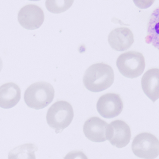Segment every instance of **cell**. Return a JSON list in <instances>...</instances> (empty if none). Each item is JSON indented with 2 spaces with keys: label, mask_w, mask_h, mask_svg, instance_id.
<instances>
[{
  "label": "cell",
  "mask_w": 159,
  "mask_h": 159,
  "mask_svg": "<svg viewBox=\"0 0 159 159\" xmlns=\"http://www.w3.org/2000/svg\"><path fill=\"white\" fill-rule=\"evenodd\" d=\"M3 63L2 61V59L0 57V72L2 70V68Z\"/></svg>",
  "instance_id": "obj_17"
},
{
  "label": "cell",
  "mask_w": 159,
  "mask_h": 159,
  "mask_svg": "<svg viewBox=\"0 0 159 159\" xmlns=\"http://www.w3.org/2000/svg\"><path fill=\"white\" fill-rule=\"evenodd\" d=\"M115 80L113 68L106 63H95L85 72L83 81L87 89L92 92H100L110 88Z\"/></svg>",
  "instance_id": "obj_1"
},
{
  "label": "cell",
  "mask_w": 159,
  "mask_h": 159,
  "mask_svg": "<svg viewBox=\"0 0 159 159\" xmlns=\"http://www.w3.org/2000/svg\"><path fill=\"white\" fill-rule=\"evenodd\" d=\"M116 66L121 75L133 79L142 75L145 68V58L142 53L129 51L122 53L118 57Z\"/></svg>",
  "instance_id": "obj_4"
},
{
  "label": "cell",
  "mask_w": 159,
  "mask_h": 159,
  "mask_svg": "<svg viewBox=\"0 0 159 159\" xmlns=\"http://www.w3.org/2000/svg\"><path fill=\"white\" fill-rule=\"evenodd\" d=\"M106 140L119 148L127 146L130 141L131 131L129 126L123 120H116L107 125L105 131Z\"/></svg>",
  "instance_id": "obj_6"
},
{
  "label": "cell",
  "mask_w": 159,
  "mask_h": 159,
  "mask_svg": "<svg viewBox=\"0 0 159 159\" xmlns=\"http://www.w3.org/2000/svg\"><path fill=\"white\" fill-rule=\"evenodd\" d=\"M73 117L72 105L66 101H58L49 108L46 120L49 126L55 130L56 134H59L71 124Z\"/></svg>",
  "instance_id": "obj_3"
},
{
  "label": "cell",
  "mask_w": 159,
  "mask_h": 159,
  "mask_svg": "<svg viewBox=\"0 0 159 159\" xmlns=\"http://www.w3.org/2000/svg\"><path fill=\"white\" fill-rule=\"evenodd\" d=\"M73 2L74 1L70 0H47L45 6L49 12L54 14H59L68 10Z\"/></svg>",
  "instance_id": "obj_15"
},
{
  "label": "cell",
  "mask_w": 159,
  "mask_h": 159,
  "mask_svg": "<svg viewBox=\"0 0 159 159\" xmlns=\"http://www.w3.org/2000/svg\"><path fill=\"white\" fill-rule=\"evenodd\" d=\"M134 41L132 31L127 27L114 29L108 35V43L111 48L116 51L127 50L132 45Z\"/></svg>",
  "instance_id": "obj_9"
},
{
  "label": "cell",
  "mask_w": 159,
  "mask_h": 159,
  "mask_svg": "<svg viewBox=\"0 0 159 159\" xmlns=\"http://www.w3.org/2000/svg\"><path fill=\"white\" fill-rule=\"evenodd\" d=\"M63 159H88L86 154L81 151L74 150L68 153Z\"/></svg>",
  "instance_id": "obj_16"
},
{
  "label": "cell",
  "mask_w": 159,
  "mask_h": 159,
  "mask_svg": "<svg viewBox=\"0 0 159 159\" xmlns=\"http://www.w3.org/2000/svg\"><path fill=\"white\" fill-rule=\"evenodd\" d=\"M21 97L20 88L16 83L8 82L0 87V107L9 109L16 106Z\"/></svg>",
  "instance_id": "obj_11"
},
{
  "label": "cell",
  "mask_w": 159,
  "mask_h": 159,
  "mask_svg": "<svg viewBox=\"0 0 159 159\" xmlns=\"http://www.w3.org/2000/svg\"><path fill=\"white\" fill-rule=\"evenodd\" d=\"M18 20L20 24L26 30H36L44 23V14L43 9L36 5H26L19 11Z\"/></svg>",
  "instance_id": "obj_7"
},
{
  "label": "cell",
  "mask_w": 159,
  "mask_h": 159,
  "mask_svg": "<svg viewBox=\"0 0 159 159\" xmlns=\"http://www.w3.org/2000/svg\"><path fill=\"white\" fill-rule=\"evenodd\" d=\"M132 149L134 155L140 158H157L159 154L158 139L149 133L139 134L133 141Z\"/></svg>",
  "instance_id": "obj_5"
},
{
  "label": "cell",
  "mask_w": 159,
  "mask_h": 159,
  "mask_svg": "<svg viewBox=\"0 0 159 159\" xmlns=\"http://www.w3.org/2000/svg\"><path fill=\"white\" fill-rule=\"evenodd\" d=\"M38 147L35 144L26 143L15 147L9 152L8 159H36Z\"/></svg>",
  "instance_id": "obj_13"
},
{
  "label": "cell",
  "mask_w": 159,
  "mask_h": 159,
  "mask_svg": "<svg viewBox=\"0 0 159 159\" xmlns=\"http://www.w3.org/2000/svg\"><path fill=\"white\" fill-rule=\"evenodd\" d=\"M55 96V90L51 84L39 81L30 85L25 90L24 100L28 107L39 110L51 103Z\"/></svg>",
  "instance_id": "obj_2"
},
{
  "label": "cell",
  "mask_w": 159,
  "mask_h": 159,
  "mask_svg": "<svg viewBox=\"0 0 159 159\" xmlns=\"http://www.w3.org/2000/svg\"><path fill=\"white\" fill-rule=\"evenodd\" d=\"M159 70L153 68L146 72L142 77V87L145 94L153 102L158 99Z\"/></svg>",
  "instance_id": "obj_12"
},
{
  "label": "cell",
  "mask_w": 159,
  "mask_h": 159,
  "mask_svg": "<svg viewBox=\"0 0 159 159\" xmlns=\"http://www.w3.org/2000/svg\"><path fill=\"white\" fill-rule=\"evenodd\" d=\"M108 123L98 117L90 118L84 123L83 132L85 136L94 143L106 141L105 131Z\"/></svg>",
  "instance_id": "obj_10"
},
{
  "label": "cell",
  "mask_w": 159,
  "mask_h": 159,
  "mask_svg": "<svg viewBox=\"0 0 159 159\" xmlns=\"http://www.w3.org/2000/svg\"><path fill=\"white\" fill-rule=\"evenodd\" d=\"M97 111L103 117L114 118L119 116L123 109V102L117 93H107L100 97L97 105Z\"/></svg>",
  "instance_id": "obj_8"
},
{
  "label": "cell",
  "mask_w": 159,
  "mask_h": 159,
  "mask_svg": "<svg viewBox=\"0 0 159 159\" xmlns=\"http://www.w3.org/2000/svg\"><path fill=\"white\" fill-rule=\"evenodd\" d=\"M158 8L155 10L151 15L150 21L148 24L147 35L146 38V42L148 43H152L155 47L158 49L159 29Z\"/></svg>",
  "instance_id": "obj_14"
}]
</instances>
